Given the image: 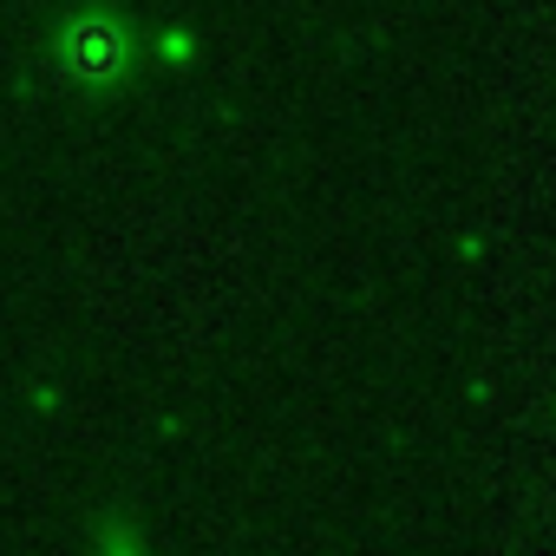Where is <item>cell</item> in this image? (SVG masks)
I'll return each mask as SVG.
<instances>
[{
  "label": "cell",
  "instance_id": "cell-1",
  "mask_svg": "<svg viewBox=\"0 0 556 556\" xmlns=\"http://www.w3.org/2000/svg\"><path fill=\"white\" fill-rule=\"evenodd\" d=\"M60 66H66L73 79H86V86H112L118 66H125V34H118L112 21H79V27H66V40H60Z\"/></svg>",
  "mask_w": 556,
  "mask_h": 556
}]
</instances>
